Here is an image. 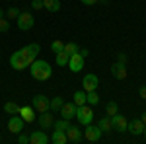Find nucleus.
Instances as JSON below:
<instances>
[{
  "instance_id": "obj_37",
  "label": "nucleus",
  "mask_w": 146,
  "mask_h": 144,
  "mask_svg": "<svg viewBox=\"0 0 146 144\" xmlns=\"http://www.w3.org/2000/svg\"><path fill=\"white\" fill-rule=\"evenodd\" d=\"M80 2H82V4H86V6H94L98 0H80Z\"/></svg>"
},
{
  "instance_id": "obj_11",
  "label": "nucleus",
  "mask_w": 146,
  "mask_h": 144,
  "mask_svg": "<svg viewBox=\"0 0 146 144\" xmlns=\"http://www.w3.org/2000/svg\"><path fill=\"white\" fill-rule=\"evenodd\" d=\"M60 113H62V119H74L76 117V113H78V105L74 103V101H70V103H62V107H60Z\"/></svg>"
},
{
  "instance_id": "obj_24",
  "label": "nucleus",
  "mask_w": 146,
  "mask_h": 144,
  "mask_svg": "<svg viewBox=\"0 0 146 144\" xmlns=\"http://www.w3.org/2000/svg\"><path fill=\"white\" fill-rule=\"evenodd\" d=\"M68 58H70V55H66L64 51L56 53V64L58 66H68Z\"/></svg>"
},
{
  "instance_id": "obj_40",
  "label": "nucleus",
  "mask_w": 146,
  "mask_h": 144,
  "mask_svg": "<svg viewBox=\"0 0 146 144\" xmlns=\"http://www.w3.org/2000/svg\"><path fill=\"white\" fill-rule=\"evenodd\" d=\"M2 18H4V10L0 8V20H2Z\"/></svg>"
},
{
  "instance_id": "obj_3",
  "label": "nucleus",
  "mask_w": 146,
  "mask_h": 144,
  "mask_svg": "<svg viewBox=\"0 0 146 144\" xmlns=\"http://www.w3.org/2000/svg\"><path fill=\"white\" fill-rule=\"evenodd\" d=\"M76 119H78L80 125H90L94 121V111H92L90 105H78V113H76Z\"/></svg>"
},
{
  "instance_id": "obj_22",
  "label": "nucleus",
  "mask_w": 146,
  "mask_h": 144,
  "mask_svg": "<svg viewBox=\"0 0 146 144\" xmlns=\"http://www.w3.org/2000/svg\"><path fill=\"white\" fill-rule=\"evenodd\" d=\"M20 107H22V105H18L16 101H8V103L4 105V111H6L8 115H18V113H20Z\"/></svg>"
},
{
  "instance_id": "obj_26",
  "label": "nucleus",
  "mask_w": 146,
  "mask_h": 144,
  "mask_svg": "<svg viewBox=\"0 0 146 144\" xmlns=\"http://www.w3.org/2000/svg\"><path fill=\"white\" fill-rule=\"evenodd\" d=\"M62 107V98H53L49 101V111H60Z\"/></svg>"
},
{
  "instance_id": "obj_16",
  "label": "nucleus",
  "mask_w": 146,
  "mask_h": 144,
  "mask_svg": "<svg viewBox=\"0 0 146 144\" xmlns=\"http://www.w3.org/2000/svg\"><path fill=\"white\" fill-rule=\"evenodd\" d=\"M49 140H51V138H49L43 131H35V133H31V136H29V144H47Z\"/></svg>"
},
{
  "instance_id": "obj_38",
  "label": "nucleus",
  "mask_w": 146,
  "mask_h": 144,
  "mask_svg": "<svg viewBox=\"0 0 146 144\" xmlns=\"http://www.w3.org/2000/svg\"><path fill=\"white\" fill-rule=\"evenodd\" d=\"M80 55L86 58V56H90V51H88V49H80Z\"/></svg>"
},
{
  "instance_id": "obj_17",
  "label": "nucleus",
  "mask_w": 146,
  "mask_h": 144,
  "mask_svg": "<svg viewBox=\"0 0 146 144\" xmlns=\"http://www.w3.org/2000/svg\"><path fill=\"white\" fill-rule=\"evenodd\" d=\"M66 138H68V142H74V144H78L80 140H82V133L78 131V127H68L66 131Z\"/></svg>"
},
{
  "instance_id": "obj_9",
  "label": "nucleus",
  "mask_w": 146,
  "mask_h": 144,
  "mask_svg": "<svg viewBox=\"0 0 146 144\" xmlns=\"http://www.w3.org/2000/svg\"><path fill=\"white\" fill-rule=\"evenodd\" d=\"M23 123H25V121H23L20 115H12L10 121H8V131L14 133V134H20L23 131Z\"/></svg>"
},
{
  "instance_id": "obj_30",
  "label": "nucleus",
  "mask_w": 146,
  "mask_h": 144,
  "mask_svg": "<svg viewBox=\"0 0 146 144\" xmlns=\"http://www.w3.org/2000/svg\"><path fill=\"white\" fill-rule=\"evenodd\" d=\"M18 16H20V10H18L16 6L8 8V12H6V18H8V20H18Z\"/></svg>"
},
{
  "instance_id": "obj_33",
  "label": "nucleus",
  "mask_w": 146,
  "mask_h": 144,
  "mask_svg": "<svg viewBox=\"0 0 146 144\" xmlns=\"http://www.w3.org/2000/svg\"><path fill=\"white\" fill-rule=\"evenodd\" d=\"M31 8L33 10H43V0H31Z\"/></svg>"
},
{
  "instance_id": "obj_12",
  "label": "nucleus",
  "mask_w": 146,
  "mask_h": 144,
  "mask_svg": "<svg viewBox=\"0 0 146 144\" xmlns=\"http://www.w3.org/2000/svg\"><path fill=\"white\" fill-rule=\"evenodd\" d=\"M35 113H37V111L33 109V105H22L18 115H20L25 123H33L35 121Z\"/></svg>"
},
{
  "instance_id": "obj_23",
  "label": "nucleus",
  "mask_w": 146,
  "mask_h": 144,
  "mask_svg": "<svg viewBox=\"0 0 146 144\" xmlns=\"http://www.w3.org/2000/svg\"><path fill=\"white\" fill-rule=\"evenodd\" d=\"M74 103L76 105H86V92L84 90H78V92H74Z\"/></svg>"
},
{
  "instance_id": "obj_10",
  "label": "nucleus",
  "mask_w": 146,
  "mask_h": 144,
  "mask_svg": "<svg viewBox=\"0 0 146 144\" xmlns=\"http://www.w3.org/2000/svg\"><path fill=\"white\" fill-rule=\"evenodd\" d=\"M111 125H113V129H115L117 133H125V131L129 129V121L125 119L123 115H119V113H115L111 117Z\"/></svg>"
},
{
  "instance_id": "obj_20",
  "label": "nucleus",
  "mask_w": 146,
  "mask_h": 144,
  "mask_svg": "<svg viewBox=\"0 0 146 144\" xmlns=\"http://www.w3.org/2000/svg\"><path fill=\"white\" fill-rule=\"evenodd\" d=\"M98 127L101 129V133H109L113 129V125H111V117L107 115V117H101L100 121H98Z\"/></svg>"
},
{
  "instance_id": "obj_27",
  "label": "nucleus",
  "mask_w": 146,
  "mask_h": 144,
  "mask_svg": "<svg viewBox=\"0 0 146 144\" xmlns=\"http://www.w3.org/2000/svg\"><path fill=\"white\" fill-rule=\"evenodd\" d=\"M68 127H70L68 119H58V121H55V125H53V129H55V131H66Z\"/></svg>"
},
{
  "instance_id": "obj_5",
  "label": "nucleus",
  "mask_w": 146,
  "mask_h": 144,
  "mask_svg": "<svg viewBox=\"0 0 146 144\" xmlns=\"http://www.w3.org/2000/svg\"><path fill=\"white\" fill-rule=\"evenodd\" d=\"M49 101L51 100H47V96L37 94L33 100H31V105H33V109L37 111V113H43V111H49Z\"/></svg>"
},
{
  "instance_id": "obj_21",
  "label": "nucleus",
  "mask_w": 146,
  "mask_h": 144,
  "mask_svg": "<svg viewBox=\"0 0 146 144\" xmlns=\"http://www.w3.org/2000/svg\"><path fill=\"white\" fill-rule=\"evenodd\" d=\"M43 8L49 12H58L60 10V0H43Z\"/></svg>"
},
{
  "instance_id": "obj_19",
  "label": "nucleus",
  "mask_w": 146,
  "mask_h": 144,
  "mask_svg": "<svg viewBox=\"0 0 146 144\" xmlns=\"http://www.w3.org/2000/svg\"><path fill=\"white\" fill-rule=\"evenodd\" d=\"M51 142H53V144H66L68 142L66 133H64V131H55L53 136H51Z\"/></svg>"
},
{
  "instance_id": "obj_2",
  "label": "nucleus",
  "mask_w": 146,
  "mask_h": 144,
  "mask_svg": "<svg viewBox=\"0 0 146 144\" xmlns=\"http://www.w3.org/2000/svg\"><path fill=\"white\" fill-rule=\"evenodd\" d=\"M10 64H12L14 70H25V68H29V64H31V58L25 55V51H23V49H20V51L12 53Z\"/></svg>"
},
{
  "instance_id": "obj_1",
  "label": "nucleus",
  "mask_w": 146,
  "mask_h": 144,
  "mask_svg": "<svg viewBox=\"0 0 146 144\" xmlns=\"http://www.w3.org/2000/svg\"><path fill=\"white\" fill-rule=\"evenodd\" d=\"M29 66H31L29 68V70H31V76H33L35 80H39V82H45V80H49V78L53 76V68H51V64H49L47 60H37V58H35Z\"/></svg>"
},
{
  "instance_id": "obj_8",
  "label": "nucleus",
  "mask_w": 146,
  "mask_h": 144,
  "mask_svg": "<svg viewBox=\"0 0 146 144\" xmlns=\"http://www.w3.org/2000/svg\"><path fill=\"white\" fill-rule=\"evenodd\" d=\"M101 129L100 127H98V125H96V127H92V123L90 125H86V131H84V138H86V140H90V142H98V140H100L101 138Z\"/></svg>"
},
{
  "instance_id": "obj_13",
  "label": "nucleus",
  "mask_w": 146,
  "mask_h": 144,
  "mask_svg": "<svg viewBox=\"0 0 146 144\" xmlns=\"http://www.w3.org/2000/svg\"><path fill=\"white\" fill-rule=\"evenodd\" d=\"M39 125H41V129H51L55 125V117L49 111H43V113H39Z\"/></svg>"
},
{
  "instance_id": "obj_29",
  "label": "nucleus",
  "mask_w": 146,
  "mask_h": 144,
  "mask_svg": "<svg viewBox=\"0 0 146 144\" xmlns=\"http://www.w3.org/2000/svg\"><path fill=\"white\" fill-rule=\"evenodd\" d=\"M105 113H107L109 117H113L115 113H119V105H117L115 101H109V103L105 105Z\"/></svg>"
},
{
  "instance_id": "obj_41",
  "label": "nucleus",
  "mask_w": 146,
  "mask_h": 144,
  "mask_svg": "<svg viewBox=\"0 0 146 144\" xmlns=\"http://www.w3.org/2000/svg\"><path fill=\"white\" fill-rule=\"evenodd\" d=\"M142 134H144V138H146V127H144V131H142Z\"/></svg>"
},
{
  "instance_id": "obj_31",
  "label": "nucleus",
  "mask_w": 146,
  "mask_h": 144,
  "mask_svg": "<svg viewBox=\"0 0 146 144\" xmlns=\"http://www.w3.org/2000/svg\"><path fill=\"white\" fill-rule=\"evenodd\" d=\"M62 49H64V43H62V41H53V43H51V51H53V53H60V51H62Z\"/></svg>"
},
{
  "instance_id": "obj_25",
  "label": "nucleus",
  "mask_w": 146,
  "mask_h": 144,
  "mask_svg": "<svg viewBox=\"0 0 146 144\" xmlns=\"http://www.w3.org/2000/svg\"><path fill=\"white\" fill-rule=\"evenodd\" d=\"M86 103L88 105H98L100 103V96L96 92H86Z\"/></svg>"
},
{
  "instance_id": "obj_18",
  "label": "nucleus",
  "mask_w": 146,
  "mask_h": 144,
  "mask_svg": "<svg viewBox=\"0 0 146 144\" xmlns=\"http://www.w3.org/2000/svg\"><path fill=\"white\" fill-rule=\"evenodd\" d=\"M23 51H25V55L31 58V62H33L35 58H37V55H39V51H41V47H39L37 43H31V45H25Z\"/></svg>"
},
{
  "instance_id": "obj_34",
  "label": "nucleus",
  "mask_w": 146,
  "mask_h": 144,
  "mask_svg": "<svg viewBox=\"0 0 146 144\" xmlns=\"http://www.w3.org/2000/svg\"><path fill=\"white\" fill-rule=\"evenodd\" d=\"M18 142H20V144H29V136L23 134V133H20V134H18Z\"/></svg>"
},
{
  "instance_id": "obj_7",
  "label": "nucleus",
  "mask_w": 146,
  "mask_h": 144,
  "mask_svg": "<svg viewBox=\"0 0 146 144\" xmlns=\"http://www.w3.org/2000/svg\"><path fill=\"white\" fill-rule=\"evenodd\" d=\"M68 68L72 70V72H80V70H84V56L78 53H74V55H70L68 58Z\"/></svg>"
},
{
  "instance_id": "obj_14",
  "label": "nucleus",
  "mask_w": 146,
  "mask_h": 144,
  "mask_svg": "<svg viewBox=\"0 0 146 144\" xmlns=\"http://www.w3.org/2000/svg\"><path fill=\"white\" fill-rule=\"evenodd\" d=\"M111 74L117 80H125L127 78V66H125V62H115L111 66Z\"/></svg>"
},
{
  "instance_id": "obj_39",
  "label": "nucleus",
  "mask_w": 146,
  "mask_h": 144,
  "mask_svg": "<svg viewBox=\"0 0 146 144\" xmlns=\"http://www.w3.org/2000/svg\"><path fill=\"white\" fill-rule=\"evenodd\" d=\"M140 121H142V123H144V125H146V111H144V113H142V117H140Z\"/></svg>"
},
{
  "instance_id": "obj_6",
  "label": "nucleus",
  "mask_w": 146,
  "mask_h": 144,
  "mask_svg": "<svg viewBox=\"0 0 146 144\" xmlns=\"http://www.w3.org/2000/svg\"><path fill=\"white\" fill-rule=\"evenodd\" d=\"M98 86H100V80H98L96 74H86V76L82 78V88H84V92H96Z\"/></svg>"
},
{
  "instance_id": "obj_4",
  "label": "nucleus",
  "mask_w": 146,
  "mask_h": 144,
  "mask_svg": "<svg viewBox=\"0 0 146 144\" xmlns=\"http://www.w3.org/2000/svg\"><path fill=\"white\" fill-rule=\"evenodd\" d=\"M16 23H18V27H20L22 31H27V29L33 27L35 20H33V16H31V12H20V16H18Z\"/></svg>"
},
{
  "instance_id": "obj_36",
  "label": "nucleus",
  "mask_w": 146,
  "mask_h": 144,
  "mask_svg": "<svg viewBox=\"0 0 146 144\" xmlns=\"http://www.w3.org/2000/svg\"><path fill=\"white\" fill-rule=\"evenodd\" d=\"M138 94H140V98H142V100H146V86H140Z\"/></svg>"
},
{
  "instance_id": "obj_32",
  "label": "nucleus",
  "mask_w": 146,
  "mask_h": 144,
  "mask_svg": "<svg viewBox=\"0 0 146 144\" xmlns=\"http://www.w3.org/2000/svg\"><path fill=\"white\" fill-rule=\"evenodd\" d=\"M8 29H10V20H8V18H2V20H0V31L6 33Z\"/></svg>"
},
{
  "instance_id": "obj_35",
  "label": "nucleus",
  "mask_w": 146,
  "mask_h": 144,
  "mask_svg": "<svg viewBox=\"0 0 146 144\" xmlns=\"http://www.w3.org/2000/svg\"><path fill=\"white\" fill-rule=\"evenodd\" d=\"M127 60H129V56L125 55V53H119V55H117V62H125V64H127Z\"/></svg>"
},
{
  "instance_id": "obj_15",
  "label": "nucleus",
  "mask_w": 146,
  "mask_h": 144,
  "mask_svg": "<svg viewBox=\"0 0 146 144\" xmlns=\"http://www.w3.org/2000/svg\"><path fill=\"white\" fill-rule=\"evenodd\" d=\"M144 127H146V125L140 121V119H133V121L129 123V129H127V131H129L131 134H135V136H138V134H142Z\"/></svg>"
},
{
  "instance_id": "obj_28",
  "label": "nucleus",
  "mask_w": 146,
  "mask_h": 144,
  "mask_svg": "<svg viewBox=\"0 0 146 144\" xmlns=\"http://www.w3.org/2000/svg\"><path fill=\"white\" fill-rule=\"evenodd\" d=\"M66 55H74V53H78V45L74 43V41H68V43H64V49H62Z\"/></svg>"
}]
</instances>
